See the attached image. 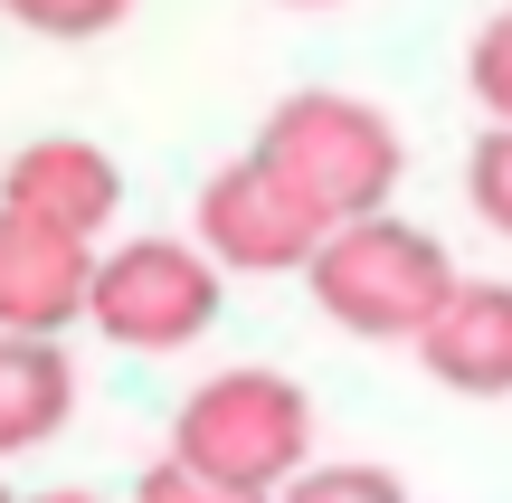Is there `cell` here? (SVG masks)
I'll use <instances>...</instances> for the list:
<instances>
[{"instance_id": "cell-8", "label": "cell", "mask_w": 512, "mask_h": 503, "mask_svg": "<svg viewBox=\"0 0 512 503\" xmlns=\"http://www.w3.org/2000/svg\"><path fill=\"white\" fill-rule=\"evenodd\" d=\"M95 247L0 200V333H76Z\"/></svg>"}, {"instance_id": "cell-16", "label": "cell", "mask_w": 512, "mask_h": 503, "mask_svg": "<svg viewBox=\"0 0 512 503\" xmlns=\"http://www.w3.org/2000/svg\"><path fill=\"white\" fill-rule=\"evenodd\" d=\"M285 10H342V0H285Z\"/></svg>"}, {"instance_id": "cell-1", "label": "cell", "mask_w": 512, "mask_h": 503, "mask_svg": "<svg viewBox=\"0 0 512 503\" xmlns=\"http://www.w3.org/2000/svg\"><path fill=\"white\" fill-rule=\"evenodd\" d=\"M247 152L294 190V209H304L313 228L389 209L399 181H408V133L389 124L370 95H351V86H294L285 105L256 124Z\"/></svg>"}, {"instance_id": "cell-2", "label": "cell", "mask_w": 512, "mask_h": 503, "mask_svg": "<svg viewBox=\"0 0 512 503\" xmlns=\"http://www.w3.org/2000/svg\"><path fill=\"white\" fill-rule=\"evenodd\" d=\"M294 276L313 285L323 323H342L351 342H408L465 266L446 257L437 228L399 219V200H389V209H361V219H332Z\"/></svg>"}, {"instance_id": "cell-15", "label": "cell", "mask_w": 512, "mask_h": 503, "mask_svg": "<svg viewBox=\"0 0 512 503\" xmlns=\"http://www.w3.org/2000/svg\"><path fill=\"white\" fill-rule=\"evenodd\" d=\"M19 503V494H10ZM29 503H95V494H76V485H57V494H29Z\"/></svg>"}, {"instance_id": "cell-12", "label": "cell", "mask_w": 512, "mask_h": 503, "mask_svg": "<svg viewBox=\"0 0 512 503\" xmlns=\"http://www.w3.org/2000/svg\"><path fill=\"white\" fill-rule=\"evenodd\" d=\"M0 19H19L29 38H114L133 0H0Z\"/></svg>"}, {"instance_id": "cell-7", "label": "cell", "mask_w": 512, "mask_h": 503, "mask_svg": "<svg viewBox=\"0 0 512 503\" xmlns=\"http://www.w3.org/2000/svg\"><path fill=\"white\" fill-rule=\"evenodd\" d=\"M408 352L456 399H512V276H456L446 304L408 333Z\"/></svg>"}, {"instance_id": "cell-3", "label": "cell", "mask_w": 512, "mask_h": 503, "mask_svg": "<svg viewBox=\"0 0 512 503\" xmlns=\"http://www.w3.org/2000/svg\"><path fill=\"white\" fill-rule=\"evenodd\" d=\"M228 314V276L209 266L200 238H114L86 266V314L114 352L133 361H171L190 342H209V323Z\"/></svg>"}, {"instance_id": "cell-4", "label": "cell", "mask_w": 512, "mask_h": 503, "mask_svg": "<svg viewBox=\"0 0 512 503\" xmlns=\"http://www.w3.org/2000/svg\"><path fill=\"white\" fill-rule=\"evenodd\" d=\"M171 456H190V466L219 475V485L275 494L313 456V399H304V380L275 371V361H228V371H209L200 390L181 399V418H171Z\"/></svg>"}, {"instance_id": "cell-17", "label": "cell", "mask_w": 512, "mask_h": 503, "mask_svg": "<svg viewBox=\"0 0 512 503\" xmlns=\"http://www.w3.org/2000/svg\"><path fill=\"white\" fill-rule=\"evenodd\" d=\"M0 503H10V475H0Z\"/></svg>"}, {"instance_id": "cell-11", "label": "cell", "mask_w": 512, "mask_h": 503, "mask_svg": "<svg viewBox=\"0 0 512 503\" xmlns=\"http://www.w3.org/2000/svg\"><path fill=\"white\" fill-rule=\"evenodd\" d=\"M465 95H475L484 124H512V10H494L465 38Z\"/></svg>"}, {"instance_id": "cell-6", "label": "cell", "mask_w": 512, "mask_h": 503, "mask_svg": "<svg viewBox=\"0 0 512 503\" xmlns=\"http://www.w3.org/2000/svg\"><path fill=\"white\" fill-rule=\"evenodd\" d=\"M0 200L95 247L124 219V162H114L95 133H38V143H19L10 162H0Z\"/></svg>"}, {"instance_id": "cell-14", "label": "cell", "mask_w": 512, "mask_h": 503, "mask_svg": "<svg viewBox=\"0 0 512 503\" xmlns=\"http://www.w3.org/2000/svg\"><path fill=\"white\" fill-rule=\"evenodd\" d=\"M124 503H266V494H256V485H219V475H200L190 456H152Z\"/></svg>"}, {"instance_id": "cell-13", "label": "cell", "mask_w": 512, "mask_h": 503, "mask_svg": "<svg viewBox=\"0 0 512 503\" xmlns=\"http://www.w3.org/2000/svg\"><path fill=\"white\" fill-rule=\"evenodd\" d=\"M465 209H475L494 238H512V124L475 133V162H465Z\"/></svg>"}, {"instance_id": "cell-9", "label": "cell", "mask_w": 512, "mask_h": 503, "mask_svg": "<svg viewBox=\"0 0 512 503\" xmlns=\"http://www.w3.org/2000/svg\"><path fill=\"white\" fill-rule=\"evenodd\" d=\"M76 418V352L67 333H0V466L38 456Z\"/></svg>"}, {"instance_id": "cell-10", "label": "cell", "mask_w": 512, "mask_h": 503, "mask_svg": "<svg viewBox=\"0 0 512 503\" xmlns=\"http://www.w3.org/2000/svg\"><path fill=\"white\" fill-rule=\"evenodd\" d=\"M266 503H418V494L389 466H370V456H304Z\"/></svg>"}, {"instance_id": "cell-5", "label": "cell", "mask_w": 512, "mask_h": 503, "mask_svg": "<svg viewBox=\"0 0 512 503\" xmlns=\"http://www.w3.org/2000/svg\"><path fill=\"white\" fill-rule=\"evenodd\" d=\"M190 238L209 247V266H219V276H294V266L313 257V238H323V228L294 209V190L275 181L256 152H238V162H219V171L200 181Z\"/></svg>"}]
</instances>
